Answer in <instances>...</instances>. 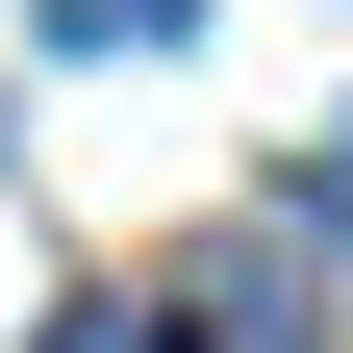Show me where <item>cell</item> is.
Returning <instances> with one entry per match:
<instances>
[{
	"label": "cell",
	"mask_w": 353,
	"mask_h": 353,
	"mask_svg": "<svg viewBox=\"0 0 353 353\" xmlns=\"http://www.w3.org/2000/svg\"><path fill=\"white\" fill-rule=\"evenodd\" d=\"M202 0H51V51H176Z\"/></svg>",
	"instance_id": "6da1fadb"
},
{
	"label": "cell",
	"mask_w": 353,
	"mask_h": 353,
	"mask_svg": "<svg viewBox=\"0 0 353 353\" xmlns=\"http://www.w3.org/2000/svg\"><path fill=\"white\" fill-rule=\"evenodd\" d=\"M51 353H152V328H51Z\"/></svg>",
	"instance_id": "7a4b0ae2"
},
{
	"label": "cell",
	"mask_w": 353,
	"mask_h": 353,
	"mask_svg": "<svg viewBox=\"0 0 353 353\" xmlns=\"http://www.w3.org/2000/svg\"><path fill=\"white\" fill-rule=\"evenodd\" d=\"M328 228H353V152H328Z\"/></svg>",
	"instance_id": "3957f363"
}]
</instances>
